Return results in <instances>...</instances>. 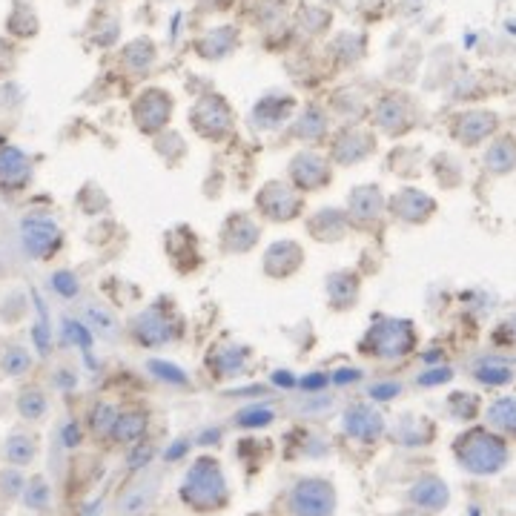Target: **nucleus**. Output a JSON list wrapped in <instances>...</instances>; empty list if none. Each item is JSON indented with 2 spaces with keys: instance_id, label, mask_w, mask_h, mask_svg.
I'll list each match as a JSON object with an SVG mask.
<instances>
[{
  "instance_id": "nucleus-1",
  "label": "nucleus",
  "mask_w": 516,
  "mask_h": 516,
  "mask_svg": "<svg viewBox=\"0 0 516 516\" xmlns=\"http://www.w3.org/2000/svg\"><path fill=\"white\" fill-rule=\"evenodd\" d=\"M178 496H181L187 511L198 516H210L230 508L233 491H230V482H227V473L221 468V462L210 453H201L184 471V479L178 485Z\"/></svg>"
},
{
  "instance_id": "nucleus-2",
  "label": "nucleus",
  "mask_w": 516,
  "mask_h": 516,
  "mask_svg": "<svg viewBox=\"0 0 516 516\" xmlns=\"http://www.w3.org/2000/svg\"><path fill=\"white\" fill-rule=\"evenodd\" d=\"M456 465L471 476H496L511 462V445L488 425L462 430L451 445Z\"/></svg>"
},
{
  "instance_id": "nucleus-3",
  "label": "nucleus",
  "mask_w": 516,
  "mask_h": 516,
  "mask_svg": "<svg viewBox=\"0 0 516 516\" xmlns=\"http://www.w3.org/2000/svg\"><path fill=\"white\" fill-rule=\"evenodd\" d=\"M416 347H419L416 324L396 316H379L359 339V353L373 362H402L416 353Z\"/></svg>"
},
{
  "instance_id": "nucleus-4",
  "label": "nucleus",
  "mask_w": 516,
  "mask_h": 516,
  "mask_svg": "<svg viewBox=\"0 0 516 516\" xmlns=\"http://www.w3.org/2000/svg\"><path fill=\"white\" fill-rule=\"evenodd\" d=\"M422 121V107L416 95L405 89H387L370 109V127L387 138H405Z\"/></svg>"
},
{
  "instance_id": "nucleus-5",
  "label": "nucleus",
  "mask_w": 516,
  "mask_h": 516,
  "mask_svg": "<svg viewBox=\"0 0 516 516\" xmlns=\"http://www.w3.org/2000/svg\"><path fill=\"white\" fill-rule=\"evenodd\" d=\"M187 121L195 135L210 144H227L236 138V109L218 92H204L201 98H195Z\"/></svg>"
},
{
  "instance_id": "nucleus-6",
  "label": "nucleus",
  "mask_w": 516,
  "mask_h": 516,
  "mask_svg": "<svg viewBox=\"0 0 516 516\" xmlns=\"http://www.w3.org/2000/svg\"><path fill=\"white\" fill-rule=\"evenodd\" d=\"M253 207H256V215L261 221L293 224L307 213V198L287 178H270L258 187Z\"/></svg>"
},
{
  "instance_id": "nucleus-7",
  "label": "nucleus",
  "mask_w": 516,
  "mask_h": 516,
  "mask_svg": "<svg viewBox=\"0 0 516 516\" xmlns=\"http://www.w3.org/2000/svg\"><path fill=\"white\" fill-rule=\"evenodd\" d=\"M284 508L290 516H336V485L324 476H301L284 496Z\"/></svg>"
},
{
  "instance_id": "nucleus-8",
  "label": "nucleus",
  "mask_w": 516,
  "mask_h": 516,
  "mask_svg": "<svg viewBox=\"0 0 516 516\" xmlns=\"http://www.w3.org/2000/svg\"><path fill=\"white\" fill-rule=\"evenodd\" d=\"M129 115H132V124L138 132L158 138L161 132L170 129L172 115H175V98H172V92L161 89V86H144L132 98Z\"/></svg>"
},
{
  "instance_id": "nucleus-9",
  "label": "nucleus",
  "mask_w": 516,
  "mask_h": 516,
  "mask_svg": "<svg viewBox=\"0 0 516 516\" xmlns=\"http://www.w3.org/2000/svg\"><path fill=\"white\" fill-rule=\"evenodd\" d=\"M379 150V135L376 129L365 124H344L330 135V147L327 158L333 161V167H359L370 161Z\"/></svg>"
},
{
  "instance_id": "nucleus-10",
  "label": "nucleus",
  "mask_w": 516,
  "mask_h": 516,
  "mask_svg": "<svg viewBox=\"0 0 516 516\" xmlns=\"http://www.w3.org/2000/svg\"><path fill=\"white\" fill-rule=\"evenodd\" d=\"M127 336L138 347H147V350H158L164 344L175 342L178 336V319H172V313L161 304H152L138 310L132 319L127 322Z\"/></svg>"
},
{
  "instance_id": "nucleus-11",
  "label": "nucleus",
  "mask_w": 516,
  "mask_h": 516,
  "mask_svg": "<svg viewBox=\"0 0 516 516\" xmlns=\"http://www.w3.org/2000/svg\"><path fill=\"white\" fill-rule=\"evenodd\" d=\"M499 129H502V118L494 109L471 107L456 112L451 118V138L465 150H476V147L494 141Z\"/></svg>"
},
{
  "instance_id": "nucleus-12",
  "label": "nucleus",
  "mask_w": 516,
  "mask_h": 516,
  "mask_svg": "<svg viewBox=\"0 0 516 516\" xmlns=\"http://www.w3.org/2000/svg\"><path fill=\"white\" fill-rule=\"evenodd\" d=\"M261 221L256 215L247 213V210H236L224 218L221 230H218V253L227 258L236 256H250L261 244Z\"/></svg>"
},
{
  "instance_id": "nucleus-13",
  "label": "nucleus",
  "mask_w": 516,
  "mask_h": 516,
  "mask_svg": "<svg viewBox=\"0 0 516 516\" xmlns=\"http://www.w3.org/2000/svg\"><path fill=\"white\" fill-rule=\"evenodd\" d=\"M333 161L319 150H299L287 164V181L299 193H322L333 184Z\"/></svg>"
},
{
  "instance_id": "nucleus-14",
  "label": "nucleus",
  "mask_w": 516,
  "mask_h": 516,
  "mask_svg": "<svg viewBox=\"0 0 516 516\" xmlns=\"http://www.w3.org/2000/svg\"><path fill=\"white\" fill-rule=\"evenodd\" d=\"M347 218L353 224V230H382L387 218V195L379 184H359L347 193Z\"/></svg>"
},
{
  "instance_id": "nucleus-15",
  "label": "nucleus",
  "mask_w": 516,
  "mask_h": 516,
  "mask_svg": "<svg viewBox=\"0 0 516 516\" xmlns=\"http://www.w3.org/2000/svg\"><path fill=\"white\" fill-rule=\"evenodd\" d=\"M18 236H21V247L26 256L32 261H46L52 258L61 244H64V230L55 218L49 215H26L18 227Z\"/></svg>"
},
{
  "instance_id": "nucleus-16",
  "label": "nucleus",
  "mask_w": 516,
  "mask_h": 516,
  "mask_svg": "<svg viewBox=\"0 0 516 516\" xmlns=\"http://www.w3.org/2000/svg\"><path fill=\"white\" fill-rule=\"evenodd\" d=\"M439 204L436 198L419 187H402L393 195H387V215L405 227H425L430 218L436 215Z\"/></svg>"
},
{
  "instance_id": "nucleus-17",
  "label": "nucleus",
  "mask_w": 516,
  "mask_h": 516,
  "mask_svg": "<svg viewBox=\"0 0 516 516\" xmlns=\"http://www.w3.org/2000/svg\"><path fill=\"white\" fill-rule=\"evenodd\" d=\"M161 473L144 468L115 499V516H147L161 496Z\"/></svg>"
},
{
  "instance_id": "nucleus-18",
  "label": "nucleus",
  "mask_w": 516,
  "mask_h": 516,
  "mask_svg": "<svg viewBox=\"0 0 516 516\" xmlns=\"http://www.w3.org/2000/svg\"><path fill=\"white\" fill-rule=\"evenodd\" d=\"M307 264V253L301 247L299 241L293 238H281V241H273L264 256H261V273L270 281H290L299 276Z\"/></svg>"
},
{
  "instance_id": "nucleus-19",
  "label": "nucleus",
  "mask_w": 516,
  "mask_h": 516,
  "mask_svg": "<svg viewBox=\"0 0 516 516\" xmlns=\"http://www.w3.org/2000/svg\"><path fill=\"white\" fill-rule=\"evenodd\" d=\"M342 430L344 436H350L356 442L373 445L387 433V419L373 402H353L342 413Z\"/></svg>"
},
{
  "instance_id": "nucleus-20",
  "label": "nucleus",
  "mask_w": 516,
  "mask_h": 516,
  "mask_svg": "<svg viewBox=\"0 0 516 516\" xmlns=\"http://www.w3.org/2000/svg\"><path fill=\"white\" fill-rule=\"evenodd\" d=\"M253 362V350L241 342H221L215 344L213 350L207 353V373L213 376L215 382H230L238 379L250 370Z\"/></svg>"
},
{
  "instance_id": "nucleus-21",
  "label": "nucleus",
  "mask_w": 516,
  "mask_h": 516,
  "mask_svg": "<svg viewBox=\"0 0 516 516\" xmlns=\"http://www.w3.org/2000/svg\"><path fill=\"white\" fill-rule=\"evenodd\" d=\"M78 313H81V324L98 342L118 344L124 339V333H127V324H121L118 313L109 307L107 301L84 299L81 307H78Z\"/></svg>"
},
{
  "instance_id": "nucleus-22",
  "label": "nucleus",
  "mask_w": 516,
  "mask_h": 516,
  "mask_svg": "<svg viewBox=\"0 0 516 516\" xmlns=\"http://www.w3.org/2000/svg\"><path fill=\"white\" fill-rule=\"evenodd\" d=\"M32 158L12 141H0V190L3 193H21L32 184Z\"/></svg>"
},
{
  "instance_id": "nucleus-23",
  "label": "nucleus",
  "mask_w": 516,
  "mask_h": 516,
  "mask_svg": "<svg viewBox=\"0 0 516 516\" xmlns=\"http://www.w3.org/2000/svg\"><path fill=\"white\" fill-rule=\"evenodd\" d=\"M324 296H327V307L333 313H350L359 307L362 301V276L350 267L333 270L324 279Z\"/></svg>"
},
{
  "instance_id": "nucleus-24",
  "label": "nucleus",
  "mask_w": 516,
  "mask_h": 516,
  "mask_svg": "<svg viewBox=\"0 0 516 516\" xmlns=\"http://www.w3.org/2000/svg\"><path fill=\"white\" fill-rule=\"evenodd\" d=\"M304 230L307 236L319 244H339L353 233V224L347 218V210L339 207H319L316 213L304 215Z\"/></svg>"
},
{
  "instance_id": "nucleus-25",
  "label": "nucleus",
  "mask_w": 516,
  "mask_h": 516,
  "mask_svg": "<svg viewBox=\"0 0 516 516\" xmlns=\"http://www.w3.org/2000/svg\"><path fill=\"white\" fill-rule=\"evenodd\" d=\"M290 135L301 144H324L333 135V118L322 104H304L290 121Z\"/></svg>"
},
{
  "instance_id": "nucleus-26",
  "label": "nucleus",
  "mask_w": 516,
  "mask_h": 516,
  "mask_svg": "<svg viewBox=\"0 0 516 516\" xmlns=\"http://www.w3.org/2000/svg\"><path fill=\"white\" fill-rule=\"evenodd\" d=\"M408 505L428 511V514H442L451 505V488L442 476L436 473H422L408 488Z\"/></svg>"
},
{
  "instance_id": "nucleus-27",
  "label": "nucleus",
  "mask_w": 516,
  "mask_h": 516,
  "mask_svg": "<svg viewBox=\"0 0 516 516\" xmlns=\"http://www.w3.org/2000/svg\"><path fill=\"white\" fill-rule=\"evenodd\" d=\"M482 170L491 178H508L516 172V132H499L494 141L485 144Z\"/></svg>"
},
{
  "instance_id": "nucleus-28",
  "label": "nucleus",
  "mask_w": 516,
  "mask_h": 516,
  "mask_svg": "<svg viewBox=\"0 0 516 516\" xmlns=\"http://www.w3.org/2000/svg\"><path fill=\"white\" fill-rule=\"evenodd\" d=\"M468 376L482 387H508L516 379V365L505 356L485 353V356H476L468 365Z\"/></svg>"
},
{
  "instance_id": "nucleus-29",
  "label": "nucleus",
  "mask_w": 516,
  "mask_h": 516,
  "mask_svg": "<svg viewBox=\"0 0 516 516\" xmlns=\"http://www.w3.org/2000/svg\"><path fill=\"white\" fill-rule=\"evenodd\" d=\"M238 43H241V35H238L236 26H230V23L213 26V29H207V32L195 41V55L204 58V61L218 64V61H224V58H230V55L236 52Z\"/></svg>"
},
{
  "instance_id": "nucleus-30",
  "label": "nucleus",
  "mask_w": 516,
  "mask_h": 516,
  "mask_svg": "<svg viewBox=\"0 0 516 516\" xmlns=\"http://www.w3.org/2000/svg\"><path fill=\"white\" fill-rule=\"evenodd\" d=\"M390 439L402 448H425L436 439V425L428 416L419 413H405L396 419V425L390 428Z\"/></svg>"
},
{
  "instance_id": "nucleus-31",
  "label": "nucleus",
  "mask_w": 516,
  "mask_h": 516,
  "mask_svg": "<svg viewBox=\"0 0 516 516\" xmlns=\"http://www.w3.org/2000/svg\"><path fill=\"white\" fill-rule=\"evenodd\" d=\"M158 64V46L152 38L141 35V38H132L129 43H124L121 49V66L124 72L132 75V78H147L152 69Z\"/></svg>"
},
{
  "instance_id": "nucleus-32",
  "label": "nucleus",
  "mask_w": 516,
  "mask_h": 516,
  "mask_svg": "<svg viewBox=\"0 0 516 516\" xmlns=\"http://www.w3.org/2000/svg\"><path fill=\"white\" fill-rule=\"evenodd\" d=\"M287 410L299 419H324L339 410V399L327 390H304L287 402Z\"/></svg>"
},
{
  "instance_id": "nucleus-33",
  "label": "nucleus",
  "mask_w": 516,
  "mask_h": 516,
  "mask_svg": "<svg viewBox=\"0 0 516 516\" xmlns=\"http://www.w3.org/2000/svg\"><path fill=\"white\" fill-rule=\"evenodd\" d=\"M293 112H296V98L293 95H267L253 109V124L258 129H276L281 124H287Z\"/></svg>"
},
{
  "instance_id": "nucleus-34",
  "label": "nucleus",
  "mask_w": 516,
  "mask_h": 516,
  "mask_svg": "<svg viewBox=\"0 0 516 516\" xmlns=\"http://www.w3.org/2000/svg\"><path fill=\"white\" fill-rule=\"evenodd\" d=\"M147 430H150V413H147V410H121V416H118V422H115V430H112V442H115V445H124V448H132V445L144 442Z\"/></svg>"
},
{
  "instance_id": "nucleus-35",
  "label": "nucleus",
  "mask_w": 516,
  "mask_h": 516,
  "mask_svg": "<svg viewBox=\"0 0 516 516\" xmlns=\"http://www.w3.org/2000/svg\"><path fill=\"white\" fill-rule=\"evenodd\" d=\"M38 436L29 433V430H12L6 439H3V459L6 465L12 468H29L35 459H38Z\"/></svg>"
},
{
  "instance_id": "nucleus-36",
  "label": "nucleus",
  "mask_w": 516,
  "mask_h": 516,
  "mask_svg": "<svg viewBox=\"0 0 516 516\" xmlns=\"http://www.w3.org/2000/svg\"><path fill=\"white\" fill-rule=\"evenodd\" d=\"M485 425L502 439L516 442V396H499L485 408Z\"/></svg>"
},
{
  "instance_id": "nucleus-37",
  "label": "nucleus",
  "mask_w": 516,
  "mask_h": 516,
  "mask_svg": "<svg viewBox=\"0 0 516 516\" xmlns=\"http://www.w3.org/2000/svg\"><path fill=\"white\" fill-rule=\"evenodd\" d=\"M15 410H18V416H21L23 422L38 425V422H43L49 416V410H52L49 393L38 385L23 387L21 393L15 396Z\"/></svg>"
},
{
  "instance_id": "nucleus-38",
  "label": "nucleus",
  "mask_w": 516,
  "mask_h": 516,
  "mask_svg": "<svg viewBox=\"0 0 516 516\" xmlns=\"http://www.w3.org/2000/svg\"><path fill=\"white\" fill-rule=\"evenodd\" d=\"M21 502L23 508L32 511V514H52V485H49V479H46L43 473L29 476V482H26V488H23Z\"/></svg>"
},
{
  "instance_id": "nucleus-39",
  "label": "nucleus",
  "mask_w": 516,
  "mask_h": 516,
  "mask_svg": "<svg viewBox=\"0 0 516 516\" xmlns=\"http://www.w3.org/2000/svg\"><path fill=\"white\" fill-rule=\"evenodd\" d=\"M35 367V356L26 344H6L0 353V373L6 379H21L26 373H32Z\"/></svg>"
},
{
  "instance_id": "nucleus-40",
  "label": "nucleus",
  "mask_w": 516,
  "mask_h": 516,
  "mask_svg": "<svg viewBox=\"0 0 516 516\" xmlns=\"http://www.w3.org/2000/svg\"><path fill=\"white\" fill-rule=\"evenodd\" d=\"M276 419H279V410L273 408L270 402H256V405H247V408L236 410V416H233V428L238 430L270 428Z\"/></svg>"
},
{
  "instance_id": "nucleus-41",
  "label": "nucleus",
  "mask_w": 516,
  "mask_h": 516,
  "mask_svg": "<svg viewBox=\"0 0 516 516\" xmlns=\"http://www.w3.org/2000/svg\"><path fill=\"white\" fill-rule=\"evenodd\" d=\"M121 416V408L115 402H95V408L89 410V433L95 439H112V430H115V422Z\"/></svg>"
},
{
  "instance_id": "nucleus-42",
  "label": "nucleus",
  "mask_w": 516,
  "mask_h": 516,
  "mask_svg": "<svg viewBox=\"0 0 516 516\" xmlns=\"http://www.w3.org/2000/svg\"><path fill=\"white\" fill-rule=\"evenodd\" d=\"M448 413H451L456 422H473L482 413V399L476 393L456 390V393L448 396Z\"/></svg>"
},
{
  "instance_id": "nucleus-43",
  "label": "nucleus",
  "mask_w": 516,
  "mask_h": 516,
  "mask_svg": "<svg viewBox=\"0 0 516 516\" xmlns=\"http://www.w3.org/2000/svg\"><path fill=\"white\" fill-rule=\"evenodd\" d=\"M333 23V15L322 6H301L299 29L304 35H324Z\"/></svg>"
},
{
  "instance_id": "nucleus-44",
  "label": "nucleus",
  "mask_w": 516,
  "mask_h": 516,
  "mask_svg": "<svg viewBox=\"0 0 516 516\" xmlns=\"http://www.w3.org/2000/svg\"><path fill=\"white\" fill-rule=\"evenodd\" d=\"M26 482H29V476L23 473V468H12V465H6V468L0 471V496H3L6 502H18V499L23 496Z\"/></svg>"
},
{
  "instance_id": "nucleus-45",
  "label": "nucleus",
  "mask_w": 516,
  "mask_h": 516,
  "mask_svg": "<svg viewBox=\"0 0 516 516\" xmlns=\"http://www.w3.org/2000/svg\"><path fill=\"white\" fill-rule=\"evenodd\" d=\"M49 287L66 301H75L81 296V279L75 276V270H55L49 276Z\"/></svg>"
},
{
  "instance_id": "nucleus-46",
  "label": "nucleus",
  "mask_w": 516,
  "mask_h": 516,
  "mask_svg": "<svg viewBox=\"0 0 516 516\" xmlns=\"http://www.w3.org/2000/svg\"><path fill=\"white\" fill-rule=\"evenodd\" d=\"M49 385L58 393H72L78 387V370L69 365H58L52 370V376H49Z\"/></svg>"
},
{
  "instance_id": "nucleus-47",
  "label": "nucleus",
  "mask_w": 516,
  "mask_h": 516,
  "mask_svg": "<svg viewBox=\"0 0 516 516\" xmlns=\"http://www.w3.org/2000/svg\"><path fill=\"white\" fill-rule=\"evenodd\" d=\"M147 367L152 370V376H158L161 382H170V385H187V376L178 370L175 365H167V362H147Z\"/></svg>"
},
{
  "instance_id": "nucleus-48",
  "label": "nucleus",
  "mask_w": 516,
  "mask_h": 516,
  "mask_svg": "<svg viewBox=\"0 0 516 516\" xmlns=\"http://www.w3.org/2000/svg\"><path fill=\"white\" fill-rule=\"evenodd\" d=\"M402 393V385L399 382H373V385L367 387V396L373 399V402H390V399H396Z\"/></svg>"
},
{
  "instance_id": "nucleus-49",
  "label": "nucleus",
  "mask_w": 516,
  "mask_h": 516,
  "mask_svg": "<svg viewBox=\"0 0 516 516\" xmlns=\"http://www.w3.org/2000/svg\"><path fill=\"white\" fill-rule=\"evenodd\" d=\"M152 453H155V448H152L150 442H147V445H144V442L132 445V453H129V468H132V471H144V468L150 465Z\"/></svg>"
},
{
  "instance_id": "nucleus-50",
  "label": "nucleus",
  "mask_w": 516,
  "mask_h": 516,
  "mask_svg": "<svg viewBox=\"0 0 516 516\" xmlns=\"http://www.w3.org/2000/svg\"><path fill=\"white\" fill-rule=\"evenodd\" d=\"M451 379H453L451 367H433V370H425V373H419L416 385H422V387L445 385V382H451Z\"/></svg>"
},
{
  "instance_id": "nucleus-51",
  "label": "nucleus",
  "mask_w": 516,
  "mask_h": 516,
  "mask_svg": "<svg viewBox=\"0 0 516 516\" xmlns=\"http://www.w3.org/2000/svg\"><path fill=\"white\" fill-rule=\"evenodd\" d=\"M61 439H64L66 448H78L81 439H84V433H81V428H78L75 422H69V425H64V430H61Z\"/></svg>"
},
{
  "instance_id": "nucleus-52",
  "label": "nucleus",
  "mask_w": 516,
  "mask_h": 516,
  "mask_svg": "<svg viewBox=\"0 0 516 516\" xmlns=\"http://www.w3.org/2000/svg\"><path fill=\"white\" fill-rule=\"evenodd\" d=\"M396 516H436V514H428V511H419V508H402V511H399V514Z\"/></svg>"
}]
</instances>
